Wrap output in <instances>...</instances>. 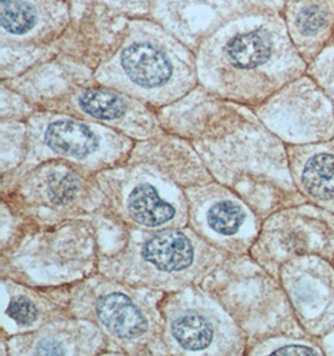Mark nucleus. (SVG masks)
<instances>
[{"label":"nucleus","mask_w":334,"mask_h":356,"mask_svg":"<svg viewBox=\"0 0 334 356\" xmlns=\"http://www.w3.org/2000/svg\"><path fill=\"white\" fill-rule=\"evenodd\" d=\"M274 355H319L318 351L305 345L289 344L276 348L271 353Z\"/></svg>","instance_id":"14"},{"label":"nucleus","mask_w":334,"mask_h":356,"mask_svg":"<svg viewBox=\"0 0 334 356\" xmlns=\"http://www.w3.org/2000/svg\"><path fill=\"white\" fill-rule=\"evenodd\" d=\"M81 293V318L130 350H144L157 332L163 335L159 326L163 320L157 316L150 304L141 299L136 290L124 284L100 280Z\"/></svg>","instance_id":"3"},{"label":"nucleus","mask_w":334,"mask_h":356,"mask_svg":"<svg viewBox=\"0 0 334 356\" xmlns=\"http://www.w3.org/2000/svg\"><path fill=\"white\" fill-rule=\"evenodd\" d=\"M120 205L133 225L150 232L180 227L189 210L188 199L170 180L143 169L120 178Z\"/></svg>","instance_id":"5"},{"label":"nucleus","mask_w":334,"mask_h":356,"mask_svg":"<svg viewBox=\"0 0 334 356\" xmlns=\"http://www.w3.org/2000/svg\"><path fill=\"white\" fill-rule=\"evenodd\" d=\"M194 220L200 219V230L211 240H227L235 236L247 220V213L241 204L216 191L200 203V210L189 208Z\"/></svg>","instance_id":"10"},{"label":"nucleus","mask_w":334,"mask_h":356,"mask_svg":"<svg viewBox=\"0 0 334 356\" xmlns=\"http://www.w3.org/2000/svg\"><path fill=\"white\" fill-rule=\"evenodd\" d=\"M164 340L186 354H223V316L197 301H175L164 314Z\"/></svg>","instance_id":"7"},{"label":"nucleus","mask_w":334,"mask_h":356,"mask_svg":"<svg viewBox=\"0 0 334 356\" xmlns=\"http://www.w3.org/2000/svg\"><path fill=\"white\" fill-rule=\"evenodd\" d=\"M141 100L113 89L87 88L70 97V106L75 114L87 118L90 122L108 124L109 128L130 134L141 133L145 136L148 130L155 129L147 109Z\"/></svg>","instance_id":"8"},{"label":"nucleus","mask_w":334,"mask_h":356,"mask_svg":"<svg viewBox=\"0 0 334 356\" xmlns=\"http://www.w3.org/2000/svg\"><path fill=\"white\" fill-rule=\"evenodd\" d=\"M132 264L141 266L142 282L184 285L203 277L217 264L219 252L211 243L180 227L149 234L130 246Z\"/></svg>","instance_id":"2"},{"label":"nucleus","mask_w":334,"mask_h":356,"mask_svg":"<svg viewBox=\"0 0 334 356\" xmlns=\"http://www.w3.org/2000/svg\"><path fill=\"white\" fill-rule=\"evenodd\" d=\"M44 307L45 301L34 291L20 289L15 293H10V298L6 302V316L19 327L35 330L37 325L42 327V324H49L48 320L44 319Z\"/></svg>","instance_id":"12"},{"label":"nucleus","mask_w":334,"mask_h":356,"mask_svg":"<svg viewBox=\"0 0 334 356\" xmlns=\"http://www.w3.org/2000/svg\"><path fill=\"white\" fill-rule=\"evenodd\" d=\"M326 23V13L321 6H310L302 9L297 17L298 28L304 34H313Z\"/></svg>","instance_id":"13"},{"label":"nucleus","mask_w":334,"mask_h":356,"mask_svg":"<svg viewBox=\"0 0 334 356\" xmlns=\"http://www.w3.org/2000/svg\"><path fill=\"white\" fill-rule=\"evenodd\" d=\"M301 180L305 191L321 200L334 199V156L331 154H317L307 160Z\"/></svg>","instance_id":"11"},{"label":"nucleus","mask_w":334,"mask_h":356,"mask_svg":"<svg viewBox=\"0 0 334 356\" xmlns=\"http://www.w3.org/2000/svg\"><path fill=\"white\" fill-rule=\"evenodd\" d=\"M83 168L54 159L44 163L23 179L20 194L26 204H33L53 211L78 213L87 210L90 184Z\"/></svg>","instance_id":"6"},{"label":"nucleus","mask_w":334,"mask_h":356,"mask_svg":"<svg viewBox=\"0 0 334 356\" xmlns=\"http://www.w3.org/2000/svg\"><path fill=\"white\" fill-rule=\"evenodd\" d=\"M31 131V138L56 160L78 165L90 164L92 169L120 159L128 140L111 128L70 117L44 120L40 129L33 128Z\"/></svg>","instance_id":"4"},{"label":"nucleus","mask_w":334,"mask_h":356,"mask_svg":"<svg viewBox=\"0 0 334 356\" xmlns=\"http://www.w3.org/2000/svg\"><path fill=\"white\" fill-rule=\"evenodd\" d=\"M180 44L157 33L134 31L120 43L108 64L100 69V81L118 92L153 104L177 100L196 83L193 63Z\"/></svg>","instance_id":"1"},{"label":"nucleus","mask_w":334,"mask_h":356,"mask_svg":"<svg viewBox=\"0 0 334 356\" xmlns=\"http://www.w3.org/2000/svg\"><path fill=\"white\" fill-rule=\"evenodd\" d=\"M87 320L61 321V327L42 326L31 334L19 335L12 339V350L17 354L31 355H69V354H89L90 348L86 346V340H81L88 332L93 330L90 326H84Z\"/></svg>","instance_id":"9"}]
</instances>
